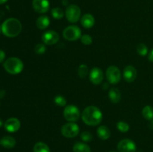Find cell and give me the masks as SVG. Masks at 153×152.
<instances>
[{
  "label": "cell",
  "mask_w": 153,
  "mask_h": 152,
  "mask_svg": "<svg viewBox=\"0 0 153 152\" xmlns=\"http://www.w3.org/2000/svg\"><path fill=\"white\" fill-rule=\"evenodd\" d=\"M82 119L86 125L96 126L100 124L102 120V113L98 107L95 106H88L82 112Z\"/></svg>",
  "instance_id": "6da1fadb"
},
{
  "label": "cell",
  "mask_w": 153,
  "mask_h": 152,
  "mask_svg": "<svg viewBox=\"0 0 153 152\" xmlns=\"http://www.w3.org/2000/svg\"><path fill=\"white\" fill-rule=\"evenodd\" d=\"M22 31V24L16 18L6 19L1 25L3 34L8 37H15L19 35Z\"/></svg>",
  "instance_id": "7a4b0ae2"
},
{
  "label": "cell",
  "mask_w": 153,
  "mask_h": 152,
  "mask_svg": "<svg viewBox=\"0 0 153 152\" xmlns=\"http://www.w3.org/2000/svg\"><path fill=\"white\" fill-rule=\"evenodd\" d=\"M4 68L8 73L12 75H16L20 73L23 69V63L18 58H10L4 61Z\"/></svg>",
  "instance_id": "3957f363"
},
{
  "label": "cell",
  "mask_w": 153,
  "mask_h": 152,
  "mask_svg": "<svg viewBox=\"0 0 153 152\" xmlns=\"http://www.w3.org/2000/svg\"><path fill=\"white\" fill-rule=\"evenodd\" d=\"M82 31L76 25H70L63 31V37L69 41H76L82 37Z\"/></svg>",
  "instance_id": "277c9868"
},
{
  "label": "cell",
  "mask_w": 153,
  "mask_h": 152,
  "mask_svg": "<svg viewBox=\"0 0 153 152\" xmlns=\"http://www.w3.org/2000/svg\"><path fill=\"white\" fill-rule=\"evenodd\" d=\"M64 116L66 120L70 122H74L79 120L80 117V111L76 106L67 105L64 110Z\"/></svg>",
  "instance_id": "5b68a950"
},
{
  "label": "cell",
  "mask_w": 153,
  "mask_h": 152,
  "mask_svg": "<svg viewBox=\"0 0 153 152\" xmlns=\"http://www.w3.org/2000/svg\"><path fill=\"white\" fill-rule=\"evenodd\" d=\"M66 17L72 23L78 22L81 17V10L76 4H70L66 9Z\"/></svg>",
  "instance_id": "8992f818"
},
{
  "label": "cell",
  "mask_w": 153,
  "mask_h": 152,
  "mask_svg": "<svg viewBox=\"0 0 153 152\" xmlns=\"http://www.w3.org/2000/svg\"><path fill=\"white\" fill-rule=\"evenodd\" d=\"M79 133V127L74 122H69L65 124L61 128V134L67 138L76 137Z\"/></svg>",
  "instance_id": "52a82bcc"
},
{
  "label": "cell",
  "mask_w": 153,
  "mask_h": 152,
  "mask_svg": "<svg viewBox=\"0 0 153 152\" xmlns=\"http://www.w3.org/2000/svg\"><path fill=\"white\" fill-rule=\"evenodd\" d=\"M106 77L108 81L112 84L119 83L121 80V73L119 68L114 66H109L106 71Z\"/></svg>",
  "instance_id": "ba28073f"
},
{
  "label": "cell",
  "mask_w": 153,
  "mask_h": 152,
  "mask_svg": "<svg viewBox=\"0 0 153 152\" xmlns=\"http://www.w3.org/2000/svg\"><path fill=\"white\" fill-rule=\"evenodd\" d=\"M117 149L119 152H135L137 148L135 143L132 140L125 139L118 143Z\"/></svg>",
  "instance_id": "9c48e42d"
},
{
  "label": "cell",
  "mask_w": 153,
  "mask_h": 152,
  "mask_svg": "<svg viewBox=\"0 0 153 152\" xmlns=\"http://www.w3.org/2000/svg\"><path fill=\"white\" fill-rule=\"evenodd\" d=\"M42 40L46 45H53L59 40V34L55 31H47L42 36Z\"/></svg>",
  "instance_id": "30bf717a"
},
{
  "label": "cell",
  "mask_w": 153,
  "mask_h": 152,
  "mask_svg": "<svg viewBox=\"0 0 153 152\" xmlns=\"http://www.w3.org/2000/svg\"><path fill=\"white\" fill-rule=\"evenodd\" d=\"M32 6L37 13H44L49 10V0H33Z\"/></svg>",
  "instance_id": "8fae6325"
},
{
  "label": "cell",
  "mask_w": 153,
  "mask_h": 152,
  "mask_svg": "<svg viewBox=\"0 0 153 152\" xmlns=\"http://www.w3.org/2000/svg\"><path fill=\"white\" fill-rule=\"evenodd\" d=\"M89 77L90 80L94 84L98 85L102 82L104 75H103V72L102 69H100V68H97V67H95L90 72Z\"/></svg>",
  "instance_id": "7c38bea8"
},
{
  "label": "cell",
  "mask_w": 153,
  "mask_h": 152,
  "mask_svg": "<svg viewBox=\"0 0 153 152\" xmlns=\"http://www.w3.org/2000/svg\"><path fill=\"white\" fill-rule=\"evenodd\" d=\"M4 128L10 133L16 132L20 128V122L16 118H10L4 124Z\"/></svg>",
  "instance_id": "4fadbf2b"
},
{
  "label": "cell",
  "mask_w": 153,
  "mask_h": 152,
  "mask_svg": "<svg viewBox=\"0 0 153 152\" xmlns=\"http://www.w3.org/2000/svg\"><path fill=\"white\" fill-rule=\"evenodd\" d=\"M137 70L132 66H127L123 70V77L128 83L133 82L137 77Z\"/></svg>",
  "instance_id": "5bb4252c"
},
{
  "label": "cell",
  "mask_w": 153,
  "mask_h": 152,
  "mask_svg": "<svg viewBox=\"0 0 153 152\" xmlns=\"http://www.w3.org/2000/svg\"><path fill=\"white\" fill-rule=\"evenodd\" d=\"M81 23L84 28H91L95 24V19L93 15L90 14V13H86L81 19Z\"/></svg>",
  "instance_id": "9a60e30c"
},
{
  "label": "cell",
  "mask_w": 153,
  "mask_h": 152,
  "mask_svg": "<svg viewBox=\"0 0 153 152\" xmlns=\"http://www.w3.org/2000/svg\"><path fill=\"white\" fill-rule=\"evenodd\" d=\"M0 145L5 148H12L16 145V140L10 136H5L0 140Z\"/></svg>",
  "instance_id": "2e32d148"
},
{
  "label": "cell",
  "mask_w": 153,
  "mask_h": 152,
  "mask_svg": "<svg viewBox=\"0 0 153 152\" xmlns=\"http://www.w3.org/2000/svg\"><path fill=\"white\" fill-rule=\"evenodd\" d=\"M108 96L112 103L117 104L121 100V92L117 88H111L108 92Z\"/></svg>",
  "instance_id": "e0dca14e"
},
{
  "label": "cell",
  "mask_w": 153,
  "mask_h": 152,
  "mask_svg": "<svg viewBox=\"0 0 153 152\" xmlns=\"http://www.w3.org/2000/svg\"><path fill=\"white\" fill-rule=\"evenodd\" d=\"M49 23H50V20L49 17L45 15L39 16L36 22V25L39 29H46L49 25Z\"/></svg>",
  "instance_id": "ac0fdd59"
},
{
  "label": "cell",
  "mask_w": 153,
  "mask_h": 152,
  "mask_svg": "<svg viewBox=\"0 0 153 152\" xmlns=\"http://www.w3.org/2000/svg\"><path fill=\"white\" fill-rule=\"evenodd\" d=\"M97 135L102 140H106L111 137V131L106 126H100L97 129Z\"/></svg>",
  "instance_id": "d6986e66"
},
{
  "label": "cell",
  "mask_w": 153,
  "mask_h": 152,
  "mask_svg": "<svg viewBox=\"0 0 153 152\" xmlns=\"http://www.w3.org/2000/svg\"><path fill=\"white\" fill-rule=\"evenodd\" d=\"M73 149V152H91V148L83 142H76Z\"/></svg>",
  "instance_id": "ffe728a7"
},
{
  "label": "cell",
  "mask_w": 153,
  "mask_h": 152,
  "mask_svg": "<svg viewBox=\"0 0 153 152\" xmlns=\"http://www.w3.org/2000/svg\"><path fill=\"white\" fill-rule=\"evenodd\" d=\"M143 116L146 120H152L153 119V107L149 105H146L143 107L142 110Z\"/></svg>",
  "instance_id": "44dd1931"
},
{
  "label": "cell",
  "mask_w": 153,
  "mask_h": 152,
  "mask_svg": "<svg viewBox=\"0 0 153 152\" xmlns=\"http://www.w3.org/2000/svg\"><path fill=\"white\" fill-rule=\"evenodd\" d=\"M33 152H50V150L47 145L40 142L34 145Z\"/></svg>",
  "instance_id": "7402d4cb"
},
{
  "label": "cell",
  "mask_w": 153,
  "mask_h": 152,
  "mask_svg": "<svg viewBox=\"0 0 153 152\" xmlns=\"http://www.w3.org/2000/svg\"><path fill=\"white\" fill-rule=\"evenodd\" d=\"M78 74H79V77L82 78H85L89 74V69H88V66L85 64H82L79 67L78 69Z\"/></svg>",
  "instance_id": "603a6c76"
},
{
  "label": "cell",
  "mask_w": 153,
  "mask_h": 152,
  "mask_svg": "<svg viewBox=\"0 0 153 152\" xmlns=\"http://www.w3.org/2000/svg\"><path fill=\"white\" fill-rule=\"evenodd\" d=\"M64 12L60 7H55L52 10V16L56 19H61L64 17Z\"/></svg>",
  "instance_id": "cb8c5ba5"
},
{
  "label": "cell",
  "mask_w": 153,
  "mask_h": 152,
  "mask_svg": "<svg viewBox=\"0 0 153 152\" xmlns=\"http://www.w3.org/2000/svg\"><path fill=\"white\" fill-rule=\"evenodd\" d=\"M117 129L119 130L120 132L126 133L127 132V131H128L130 127L129 125H128V124L126 123V122H117Z\"/></svg>",
  "instance_id": "d4e9b609"
},
{
  "label": "cell",
  "mask_w": 153,
  "mask_h": 152,
  "mask_svg": "<svg viewBox=\"0 0 153 152\" xmlns=\"http://www.w3.org/2000/svg\"><path fill=\"white\" fill-rule=\"evenodd\" d=\"M137 52L141 56H145L148 53V49L146 46L143 43H140L137 46Z\"/></svg>",
  "instance_id": "484cf974"
},
{
  "label": "cell",
  "mask_w": 153,
  "mask_h": 152,
  "mask_svg": "<svg viewBox=\"0 0 153 152\" xmlns=\"http://www.w3.org/2000/svg\"><path fill=\"white\" fill-rule=\"evenodd\" d=\"M46 47L44 44H41V43H38L37 46L34 47V52L37 55H43L46 52Z\"/></svg>",
  "instance_id": "4316f807"
},
{
  "label": "cell",
  "mask_w": 153,
  "mask_h": 152,
  "mask_svg": "<svg viewBox=\"0 0 153 152\" xmlns=\"http://www.w3.org/2000/svg\"><path fill=\"white\" fill-rule=\"evenodd\" d=\"M54 101H55V104L58 106H60V107H64L67 104V101H66L65 98H64L61 95H57L55 99H54Z\"/></svg>",
  "instance_id": "83f0119b"
},
{
  "label": "cell",
  "mask_w": 153,
  "mask_h": 152,
  "mask_svg": "<svg viewBox=\"0 0 153 152\" xmlns=\"http://www.w3.org/2000/svg\"><path fill=\"white\" fill-rule=\"evenodd\" d=\"M81 139L84 142H91L93 139V136L88 131H84L81 134Z\"/></svg>",
  "instance_id": "f1b7e54d"
},
{
  "label": "cell",
  "mask_w": 153,
  "mask_h": 152,
  "mask_svg": "<svg viewBox=\"0 0 153 152\" xmlns=\"http://www.w3.org/2000/svg\"><path fill=\"white\" fill-rule=\"evenodd\" d=\"M81 41H82V43H83V44L88 46V45H91V43H92L93 39L92 37L90 35H88V34H84V35H82V37H81Z\"/></svg>",
  "instance_id": "f546056e"
},
{
  "label": "cell",
  "mask_w": 153,
  "mask_h": 152,
  "mask_svg": "<svg viewBox=\"0 0 153 152\" xmlns=\"http://www.w3.org/2000/svg\"><path fill=\"white\" fill-rule=\"evenodd\" d=\"M5 58V53L4 51L0 50V63H2Z\"/></svg>",
  "instance_id": "4dcf8cb0"
},
{
  "label": "cell",
  "mask_w": 153,
  "mask_h": 152,
  "mask_svg": "<svg viewBox=\"0 0 153 152\" xmlns=\"http://www.w3.org/2000/svg\"><path fill=\"white\" fill-rule=\"evenodd\" d=\"M148 58H149V60L151 61V62L153 63V49L152 51H151L150 53H149Z\"/></svg>",
  "instance_id": "1f68e13d"
},
{
  "label": "cell",
  "mask_w": 153,
  "mask_h": 152,
  "mask_svg": "<svg viewBox=\"0 0 153 152\" xmlns=\"http://www.w3.org/2000/svg\"><path fill=\"white\" fill-rule=\"evenodd\" d=\"M7 1V0H0V4H4V3H5Z\"/></svg>",
  "instance_id": "d6a6232c"
},
{
  "label": "cell",
  "mask_w": 153,
  "mask_h": 152,
  "mask_svg": "<svg viewBox=\"0 0 153 152\" xmlns=\"http://www.w3.org/2000/svg\"><path fill=\"white\" fill-rule=\"evenodd\" d=\"M2 125H3V122H2V121H1V119H0V128H1V127L2 126Z\"/></svg>",
  "instance_id": "836d02e7"
},
{
  "label": "cell",
  "mask_w": 153,
  "mask_h": 152,
  "mask_svg": "<svg viewBox=\"0 0 153 152\" xmlns=\"http://www.w3.org/2000/svg\"><path fill=\"white\" fill-rule=\"evenodd\" d=\"M1 26H0V34H1Z\"/></svg>",
  "instance_id": "e575fe53"
},
{
  "label": "cell",
  "mask_w": 153,
  "mask_h": 152,
  "mask_svg": "<svg viewBox=\"0 0 153 152\" xmlns=\"http://www.w3.org/2000/svg\"><path fill=\"white\" fill-rule=\"evenodd\" d=\"M111 152H115V151H111Z\"/></svg>",
  "instance_id": "d590c367"
}]
</instances>
